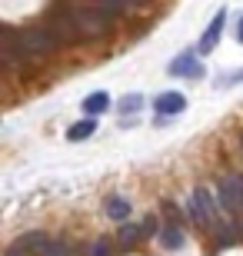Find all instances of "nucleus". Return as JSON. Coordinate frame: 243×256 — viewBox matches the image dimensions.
<instances>
[{"instance_id": "1", "label": "nucleus", "mask_w": 243, "mask_h": 256, "mask_svg": "<svg viewBox=\"0 0 243 256\" xmlns=\"http://www.w3.org/2000/svg\"><path fill=\"white\" fill-rule=\"evenodd\" d=\"M110 20H113V14L107 7H100V4H97V7L74 10V14H70L60 27H67V34H70V37H80V34H87V37H90V34H103V30L110 27Z\"/></svg>"}, {"instance_id": "2", "label": "nucleus", "mask_w": 243, "mask_h": 256, "mask_svg": "<svg viewBox=\"0 0 243 256\" xmlns=\"http://www.w3.org/2000/svg\"><path fill=\"white\" fill-rule=\"evenodd\" d=\"M216 200H220V206L230 210V213H240L243 210V173H226L216 180Z\"/></svg>"}, {"instance_id": "3", "label": "nucleus", "mask_w": 243, "mask_h": 256, "mask_svg": "<svg viewBox=\"0 0 243 256\" xmlns=\"http://www.w3.org/2000/svg\"><path fill=\"white\" fill-rule=\"evenodd\" d=\"M170 76H190V80H196V76H203V64H200V50H180L177 57L170 60L167 66Z\"/></svg>"}, {"instance_id": "4", "label": "nucleus", "mask_w": 243, "mask_h": 256, "mask_svg": "<svg viewBox=\"0 0 243 256\" xmlns=\"http://www.w3.org/2000/svg\"><path fill=\"white\" fill-rule=\"evenodd\" d=\"M153 110H157V120L177 116V114L187 110V96L180 94V90H163V94H157V100H153Z\"/></svg>"}, {"instance_id": "5", "label": "nucleus", "mask_w": 243, "mask_h": 256, "mask_svg": "<svg viewBox=\"0 0 243 256\" xmlns=\"http://www.w3.org/2000/svg\"><path fill=\"white\" fill-rule=\"evenodd\" d=\"M223 24H226V10H216L213 20L206 24V30H203V37H200V44H196L200 57H206V54H210V50L220 44V37H223Z\"/></svg>"}, {"instance_id": "6", "label": "nucleus", "mask_w": 243, "mask_h": 256, "mask_svg": "<svg viewBox=\"0 0 243 256\" xmlns=\"http://www.w3.org/2000/svg\"><path fill=\"white\" fill-rule=\"evenodd\" d=\"M153 230H157V220L147 216V220H140V223H123L120 233H117V240H120L123 246H133V243H140L143 236H150Z\"/></svg>"}, {"instance_id": "7", "label": "nucleus", "mask_w": 243, "mask_h": 256, "mask_svg": "<svg viewBox=\"0 0 243 256\" xmlns=\"http://www.w3.org/2000/svg\"><path fill=\"white\" fill-rule=\"evenodd\" d=\"M24 54H44V50H50V44H54V37H50L44 27H34L24 34Z\"/></svg>"}, {"instance_id": "8", "label": "nucleus", "mask_w": 243, "mask_h": 256, "mask_svg": "<svg viewBox=\"0 0 243 256\" xmlns=\"http://www.w3.org/2000/svg\"><path fill=\"white\" fill-rule=\"evenodd\" d=\"M110 106H113L110 94H107V90H94V94H87V96H84L80 110H84L87 116H100V114H107Z\"/></svg>"}, {"instance_id": "9", "label": "nucleus", "mask_w": 243, "mask_h": 256, "mask_svg": "<svg viewBox=\"0 0 243 256\" xmlns=\"http://www.w3.org/2000/svg\"><path fill=\"white\" fill-rule=\"evenodd\" d=\"M157 240H160V246L163 250H170V253H173V250H180L183 246V230L177 226V223H167V226H160V233H157Z\"/></svg>"}, {"instance_id": "10", "label": "nucleus", "mask_w": 243, "mask_h": 256, "mask_svg": "<svg viewBox=\"0 0 243 256\" xmlns=\"http://www.w3.org/2000/svg\"><path fill=\"white\" fill-rule=\"evenodd\" d=\"M94 133H97V120H94V116H87V120H80V124H74L70 130H67V140L80 143V140H90Z\"/></svg>"}, {"instance_id": "11", "label": "nucleus", "mask_w": 243, "mask_h": 256, "mask_svg": "<svg viewBox=\"0 0 243 256\" xmlns=\"http://www.w3.org/2000/svg\"><path fill=\"white\" fill-rule=\"evenodd\" d=\"M103 210H107V216H110V220H120V223H123V220H127V216L133 213V210H130V203H127L123 196H110L107 203H103Z\"/></svg>"}, {"instance_id": "12", "label": "nucleus", "mask_w": 243, "mask_h": 256, "mask_svg": "<svg viewBox=\"0 0 243 256\" xmlns=\"http://www.w3.org/2000/svg\"><path fill=\"white\" fill-rule=\"evenodd\" d=\"M143 106V96L140 94H127V96H120L117 104H113V110L117 114H123V116H137V110Z\"/></svg>"}, {"instance_id": "13", "label": "nucleus", "mask_w": 243, "mask_h": 256, "mask_svg": "<svg viewBox=\"0 0 243 256\" xmlns=\"http://www.w3.org/2000/svg\"><path fill=\"white\" fill-rule=\"evenodd\" d=\"M243 226H230V223H216V240H220V246H233L236 240H240Z\"/></svg>"}, {"instance_id": "14", "label": "nucleus", "mask_w": 243, "mask_h": 256, "mask_svg": "<svg viewBox=\"0 0 243 256\" xmlns=\"http://www.w3.org/2000/svg\"><path fill=\"white\" fill-rule=\"evenodd\" d=\"M130 4H137V0H100V7H107L110 14H117L120 7H130Z\"/></svg>"}, {"instance_id": "15", "label": "nucleus", "mask_w": 243, "mask_h": 256, "mask_svg": "<svg viewBox=\"0 0 243 256\" xmlns=\"http://www.w3.org/2000/svg\"><path fill=\"white\" fill-rule=\"evenodd\" d=\"M233 84H243V70H236V74H226L216 86H220V90H226V86H233Z\"/></svg>"}, {"instance_id": "16", "label": "nucleus", "mask_w": 243, "mask_h": 256, "mask_svg": "<svg viewBox=\"0 0 243 256\" xmlns=\"http://www.w3.org/2000/svg\"><path fill=\"white\" fill-rule=\"evenodd\" d=\"M90 256H110V246H107V240H97V243H90Z\"/></svg>"}, {"instance_id": "17", "label": "nucleus", "mask_w": 243, "mask_h": 256, "mask_svg": "<svg viewBox=\"0 0 243 256\" xmlns=\"http://www.w3.org/2000/svg\"><path fill=\"white\" fill-rule=\"evenodd\" d=\"M233 34H236V44H243V17L236 20V30H233Z\"/></svg>"}, {"instance_id": "18", "label": "nucleus", "mask_w": 243, "mask_h": 256, "mask_svg": "<svg viewBox=\"0 0 243 256\" xmlns=\"http://www.w3.org/2000/svg\"><path fill=\"white\" fill-rule=\"evenodd\" d=\"M240 146H243V133H240Z\"/></svg>"}]
</instances>
